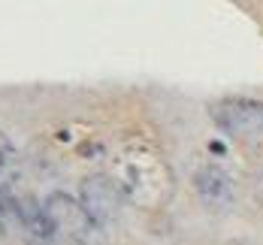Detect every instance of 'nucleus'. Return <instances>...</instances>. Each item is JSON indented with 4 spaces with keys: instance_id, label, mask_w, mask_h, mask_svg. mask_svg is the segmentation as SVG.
Listing matches in <instances>:
<instances>
[{
    "instance_id": "20e7f679",
    "label": "nucleus",
    "mask_w": 263,
    "mask_h": 245,
    "mask_svg": "<svg viewBox=\"0 0 263 245\" xmlns=\"http://www.w3.org/2000/svg\"><path fill=\"white\" fill-rule=\"evenodd\" d=\"M46 212L52 218L54 230L58 233H64V236H70L73 242H91L94 239V230H97V224L91 221V215L85 212V206H82L79 200H73L70 194H64V191H54L46 197Z\"/></svg>"
},
{
    "instance_id": "6e6552de",
    "label": "nucleus",
    "mask_w": 263,
    "mask_h": 245,
    "mask_svg": "<svg viewBox=\"0 0 263 245\" xmlns=\"http://www.w3.org/2000/svg\"><path fill=\"white\" fill-rule=\"evenodd\" d=\"M254 197H257V203L263 206V173L254 176Z\"/></svg>"
},
{
    "instance_id": "7ed1b4c3",
    "label": "nucleus",
    "mask_w": 263,
    "mask_h": 245,
    "mask_svg": "<svg viewBox=\"0 0 263 245\" xmlns=\"http://www.w3.org/2000/svg\"><path fill=\"white\" fill-rule=\"evenodd\" d=\"M121 200L124 194L118 191L115 179L106 176V173H94V176H85L79 188V203L85 206V212L91 215V221L97 227H112L118 221V212H121Z\"/></svg>"
},
{
    "instance_id": "39448f33",
    "label": "nucleus",
    "mask_w": 263,
    "mask_h": 245,
    "mask_svg": "<svg viewBox=\"0 0 263 245\" xmlns=\"http://www.w3.org/2000/svg\"><path fill=\"white\" fill-rule=\"evenodd\" d=\"M12 215L18 218L22 236H25L30 245H54L58 230H54L52 218H49V212H46L43 203H36V200H30V197H22V200L15 197Z\"/></svg>"
},
{
    "instance_id": "f257e3e1",
    "label": "nucleus",
    "mask_w": 263,
    "mask_h": 245,
    "mask_svg": "<svg viewBox=\"0 0 263 245\" xmlns=\"http://www.w3.org/2000/svg\"><path fill=\"white\" fill-rule=\"evenodd\" d=\"M124 200L142 209H160L176 191V176L170 163L152 148H130L118 158V173L112 176Z\"/></svg>"
},
{
    "instance_id": "0eeeda50",
    "label": "nucleus",
    "mask_w": 263,
    "mask_h": 245,
    "mask_svg": "<svg viewBox=\"0 0 263 245\" xmlns=\"http://www.w3.org/2000/svg\"><path fill=\"white\" fill-rule=\"evenodd\" d=\"M22 179V158L12 145V139L0 130V185L12 188Z\"/></svg>"
},
{
    "instance_id": "f03ea898",
    "label": "nucleus",
    "mask_w": 263,
    "mask_h": 245,
    "mask_svg": "<svg viewBox=\"0 0 263 245\" xmlns=\"http://www.w3.org/2000/svg\"><path fill=\"white\" fill-rule=\"evenodd\" d=\"M212 121L230 136L260 139L263 136V103L251 97H224L212 103Z\"/></svg>"
},
{
    "instance_id": "423d86ee",
    "label": "nucleus",
    "mask_w": 263,
    "mask_h": 245,
    "mask_svg": "<svg viewBox=\"0 0 263 245\" xmlns=\"http://www.w3.org/2000/svg\"><path fill=\"white\" fill-rule=\"evenodd\" d=\"M194 185H197L200 200H203L209 209H227V206L233 203V182H230V176H227L224 169H218V166H203V169L197 173Z\"/></svg>"
}]
</instances>
